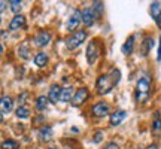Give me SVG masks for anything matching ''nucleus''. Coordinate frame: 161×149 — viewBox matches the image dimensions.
Here are the masks:
<instances>
[{"label":"nucleus","instance_id":"obj_10","mask_svg":"<svg viewBox=\"0 0 161 149\" xmlns=\"http://www.w3.org/2000/svg\"><path fill=\"white\" fill-rule=\"evenodd\" d=\"M88 96H90V92H88L86 88H79V90L75 92V96H73L72 104H73V106H80V104L88 98Z\"/></svg>","mask_w":161,"mask_h":149},{"label":"nucleus","instance_id":"obj_23","mask_svg":"<svg viewBox=\"0 0 161 149\" xmlns=\"http://www.w3.org/2000/svg\"><path fill=\"white\" fill-rule=\"evenodd\" d=\"M2 148L3 149H18L19 148V143H18L17 140H14V139H8V140H5V142L2 143Z\"/></svg>","mask_w":161,"mask_h":149},{"label":"nucleus","instance_id":"obj_22","mask_svg":"<svg viewBox=\"0 0 161 149\" xmlns=\"http://www.w3.org/2000/svg\"><path fill=\"white\" fill-rule=\"evenodd\" d=\"M48 97H43V96H40V97H37V100H36V109L37 110H45L46 108H48Z\"/></svg>","mask_w":161,"mask_h":149},{"label":"nucleus","instance_id":"obj_19","mask_svg":"<svg viewBox=\"0 0 161 149\" xmlns=\"http://www.w3.org/2000/svg\"><path fill=\"white\" fill-rule=\"evenodd\" d=\"M73 88L72 86H67V88H63V91H61V100L60 102H64V103H67V102H72L73 100Z\"/></svg>","mask_w":161,"mask_h":149},{"label":"nucleus","instance_id":"obj_34","mask_svg":"<svg viewBox=\"0 0 161 149\" xmlns=\"http://www.w3.org/2000/svg\"><path fill=\"white\" fill-rule=\"evenodd\" d=\"M136 149H143V148H140V146H139V148H136Z\"/></svg>","mask_w":161,"mask_h":149},{"label":"nucleus","instance_id":"obj_25","mask_svg":"<svg viewBox=\"0 0 161 149\" xmlns=\"http://www.w3.org/2000/svg\"><path fill=\"white\" fill-rule=\"evenodd\" d=\"M109 76H110V79H112V82H114V85H116V84L121 80V72H119V69H112V70H110V73H109Z\"/></svg>","mask_w":161,"mask_h":149},{"label":"nucleus","instance_id":"obj_4","mask_svg":"<svg viewBox=\"0 0 161 149\" xmlns=\"http://www.w3.org/2000/svg\"><path fill=\"white\" fill-rule=\"evenodd\" d=\"M136 88H137V97L140 96H148L149 92V88H151V79L148 76H140L137 79V84H136Z\"/></svg>","mask_w":161,"mask_h":149},{"label":"nucleus","instance_id":"obj_21","mask_svg":"<svg viewBox=\"0 0 161 149\" xmlns=\"http://www.w3.org/2000/svg\"><path fill=\"white\" fill-rule=\"evenodd\" d=\"M15 115H17L19 119H25V118H29L30 116V110L27 106H18L17 112H15Z\"/></svg>","mask_w":161,"mask_h":149},{"label":"nucleus","instance_id":"obj_13","mask_svg":"<svg viewBox=\"0 0 161 149\" xmlns=\"http://www.w3.org/2000/svg\"><path fill=\"white\" fill-rule=\"evenodd\" d=\"M14 108V102H12V98L9 96H3L2 100H0V109H2V119H3V116L6 113H9Z\"/></svg>","mask_w":161,"mask_h":149},{"label":"nucleus","instance_id":"obj_28","mask_svg":"<svg viewBox=\"0 0 161 149\" xmlns=\"http://www.w3.org/2000/svg\"><path fill=\"white\" fill-rule=\"evenodd\" d=\"M104 133L103 130H97V131L94 133V137H92V143H100L102 142V139H103Z\"/></svg>","mask_w":161,"mask_h":149},{"label":"nucleus","instance_id":"obj_3","mask_svg":"<svg viewBox=\"0 0 161 149\" xmlns=\"http://www.w3.org/2000/svg\"><path fill=\"white\" fill-rule=\"evenodd\" d=\"M80 21H82V11H79V9H75V11L72 12V15H70V18L67 19V24H66V29L69 30V31H73V33H75L76 29L79 27Z\"/></svg>","mask_w":161,"mask_h":149},{"label":"nucleus","instance_id":"obj_1","mask_svg":"<svg viewBox=\"0 0 161 149\" xmlns=\"http://www.w3.org/2000/svg\"><path fill=\"white\" fill-rule=\"evenodd\" d=\"M86 39V31L85 30H76L75 33H72V35L66 39V48L67 49H76L78 46H80L84 43V40Z\"/></svg>","mask_w":161,"mask_h":149},{"label":"nucleus","instance_id":"obj_35","mask_svg":"<svg viewBox=\"0 0 161 149\" xmlns=\"http://www.w3.org/2000/svg\"><path fill=\"white\" fill-rule=\"evenodd\" d=\"M49 149H57V148H49Z\"/></svg>","mask_w":161,"mask_h":149},{"label":"nucleus","instance_id":"obj_30","mask_svg":"<svg viewBox=\"0 0 161 149\" xmlns=\"http://www.w3.org/2000/svg\"><path fill=\"white\" fill-rule=\"evenodd\" d=\"M25 97H27V92H23V94H21L19 97H18V102L21 103V106H23V103L25 102Z\"/></svg>","mask_w":161,"mask_h":149},{"label":"nucleus","instance_id":"obj_33","mask_svg":"<svg viewBox=\"0 0 161 149\" xmlns=\"http://www.w3.org/2000/svg\"><path fill=\"white\" fill-rule=\"evenodd\" d=\"M0 5H2V11H3V9H5V5H6V2H5V0H3V2H2Z\"/></svg>","mask_w":161,"mask_h":149},{"label":"nucleus","instance_id":"obj_12","mask_svg":"<svg viewBox=\"0 0 161 149\" xmlns=\"http://www.w3.org/2000/svg\"><path fill=\"white\" fill-rule=\"evenodd\" d=\"M61 91H63V88L60 85H52L49 88V92H48V100L51 102V103H57L61 100Z\"/></svg>","mask_w":161,"mask_h":149},{"label":"nucleus","instance_id":"obj_5","mask_svg":"<svg viewBox=\"0 0 161 149\" xmlns=\"http://www.w3.org/2000/svg\"><path fill=\"white\" fill-rule=\"evenodd\" d=\"M109 112H110V108L106 102H98V103H96L92 106V109H91V113L96 118H104V116L109 115Z\"/></svg>","mask_w":161,"mask_h":149},{"label":"nucleus","instance_id":"obj_15","mask_svg":"<svg viewBox=\"0 0 161 149\" xmlns=\"http://www.w3.org/2000/svg\"><path fill=\"white\" fill-rule=\"evenodd\" d=\"M39 140L40 142H49L52 139V127H49V125H43V127H40L39 128Z\"/></svg>","mask_w":161,"mask_h":149},{"label":"nucleus","instance_id":"obj_2","mask_svg":"<svg viewBox=\"0 0 161 149\" xmlns=\"http://www.w3.org/2000/svg\"><path fill=\"white\" fill-rule=\"evenodd\" d=\"M96 88H97L98 94H103V96L112 91V88H114V82H112V79H110L109 74H102V76H98L97 82H96Z\"/></svg>","mask_w":161,"mask_h":149},{"label":"nucleus","instance_id":"obj_11","mask_svg":"<svg viewBox=\"0 0 161 149\" xmlns=\"http://www.w3.org/2000/svg\"><path fill=\"white\" fill-rule=\"evenodd\" d=\"M35 45L36 46H40V48H43L46 46L49 42H51V33L49 31H40L39 35L35 36Z\"/></svg>","mask_w":161,"mask_h":149},{"label":"nucleus","instance_id":"obj_20","mask_svg":"<svg viewBox=\"0 0 161 149\" xmlns=\"http://www.w3.org/2000/svg\"><path fill=\"white\" fill-rule=\"evenodd\" d=\"M152 131L154 133H158L161 130V115L160 112H155L154 113V119H152Z\"/></svg>","mask_w":161,"mask_h":149},{"label":"nucleus","instance_id":"obj_31","mask_svg":"<svg viewBox=\"0 0 161 149\" xmlns=\"http://www.w3.org/2000/svg\"><path fill=\"white\" fill-rule=\"evenodd\" d=\"M160 45H158V54H157V60L158 61H161V36H160Z\"/></svg>","mask_w":161,"mask_h":149},{"label":"nucleus","instance_id":"obj_27","mask_svg":"<svg viewBox=\"0 0 161 149\" xmlns=\"http://www.w3.org/2000/svg\"><path fill=\"white\" fill-rule=\"evenodd\" d=\"M18 54H19L21 58H29V45L23 43V45L19 46V49H18Z\"/></svg>","mask_w":161,"mask_h":149},{"label":"nucleus","instance_id":"obj_24","mask_svg":"<svg viewBox=\"0 0 161 149\" xmlns=\"http://www.w3.org/2000/svg\"><path fill=\"white\" fill-rule=\"evenodd\" d=\"M9 6H11V11L15 14V15H19V11L23 8V3L19 0H11L9 2Z\"/></svg>","mask_w":161,"mask_h":149},{"label":"nucleus","instance_id":"obj_6","mask_svg":"<svg viewBox=\"0 0 161 149\" xmlns=\"http://www.w3.org/2000/svg\"><path fill=\"white\" fill-rule=\"evenodd\" d=\"M96 12L92 8H85V9H82V23L85 24L86 27H91L92 24L96 23Z\"/></svg>","mask_w":161,"mask_h":149},{"label":"nucleus","instance_id":"obj_9","mask_svg":"<svg viewBox=\"0 0 161 149\" xmlns=\"http://www.w3.org/2000/svg\"><path fill=\"white\" fill-rule=\"evenodd\" d=\"M127 118V112L125 110H115L110 113V119H109V124L112 127H118L122 124V121Z\"/></svg>","mask_w":161,"mask_h":149},{"label":"nucleus","instance_id":"obj_18","mask_svg":"<svg viewBox=\"0 0 161 149\" xmlns=\"http://www.w3.org/2000/svg\"><path fill=\"white\" fill-rule=\"evenodd\" d=\"M48 60H49V57H48L46 52H37L35 57V64L37 67H45L48 64Z\"/></svg>","mask_w":161,"mask_h":149},{"label":"nucleus","instance_id":"obj_26","mask_svg":"<svg viewBox=\"0 0 161 149\" xmlns=\"http://www.w3.org/2000/svg\"><path fill=\"white\" fill-rule=\"evenodd\" d=\"M92 9H94V12H96V15H97V18L102 15V12H103V3L102 2H92Z\"/></svg>","mask_w":161,"mask_h":149},{"label":"nucleus","instance_id":"obj_17","mask_svg":"<svg viewBox=\"0 0 161 149\" xmlns=\"http://www.w3.org/2000/svg\"><path fill=\"white\" fill-rule=\"evenodd\" d=\"M152 46H154V40H152V37H145L143 43H142V46H140V52H142V57H146L148 54L151 52V49H152Z\"/></svg>","mask_w":161,"mask_h":149},{"label":"nucleus","instance_id":"obj_14","mask_svg":"<svg viewBox=\"0 0 161 149\" xmlns=\"http://www.w3.org/2000/svg\"><path fill=\"white\" fill-rule=\"evenodd\" d=\"M24 25H25V17H23V15L19 14V15H15V17L12 18V21L9 23V30L17 31V30L23 29Z\"/></svg>","mask_w":161,"mask_h":149},{"label":"nucleus","instance_id":"obj_32","mask_svg":"<svg viewBox=\"0 0 161 149\" xmlns=\"http://www.w3.org/2000/svg\"><path fill=\"white\" fill-rule=\"evenodd\" d=\"M148 149H158V146H157V145H151Z\"/></svg>","mask_w":161,"mask_h":149},{"label":"nucleus","instance_id":"obj_8","mask_svg":"<svg viewBox=\"0 0 161 149\" xmlns=\"http://www.w3.org/2000/svg\"><path fill=\"white\" fill-rule=\"evenodd\" d=\"M149 11H151V15H152V19L161 29V3L160 2H152L149 6Z\"/></svg>","mask_w":161,"mask_h":149},{"label":"nucleus","instance_id":"obj_7","mask_svg":"<svg viewBox=\"0 0 161 149\" xmlns=\"http://www.w3.org/2000/svg\"><path fill=\"white\" fill-rule=\"evenodd\" d=\"M98 57V49H97V43L91 40L88 46H86V60H88V64H94L96 60Z\"/></svg>","mask_w":161,"mask_h":149},{"label":"nucleus","instance_id":"obj_29","mask_svg":"<svg viewBox=\"0 0 161 149\" xmlns=\"http://www.w3.org/2000/svg\"><path fill=\"white\" fill-rule=\"evenodd\" d=\"M103 149H119V146H118V143H115V142H109Z\"/></svg>","mask_w":161,"mask_h":149},{"label":"nucleus","instance_id":"obj_16","mask_svg":"<svg viewBox=\"0 0 161 149\" xmlns=\"http://www.w3.org/2000/svg\"><path fill=\"white\" fill-rule=\"evenodd\" d=\"M134 37H136L134 35L128 36V39L124 42V45H122V49H121L124 55H130V54L133 52V49H134Z\"/></svg>","mask_w":161,"mask_h":149}]
</instances>
